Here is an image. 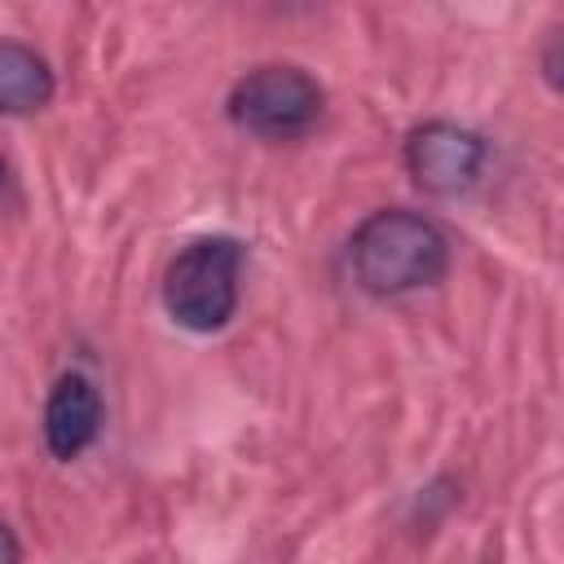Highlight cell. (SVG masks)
<instances>
[{"label": "cell", "mask_w": 564, "mask_h": 564, "mask_svg": "<svg viewBox=\"0 0 564 564\" xmlns=\"http://www.w3.org/2000/svg\"><path fill=\"white\" fill-rule=\"evenodd\" d=\"M101 419H106V405H101L97 383L84 370H66L48 388V401H44V445H48V454L62 458V463L79 458L97 441Z\"/></svg>", "instance_id": "obj_5"}, {"label": "cell", "mask_w": 564, "mask_h": 564, "mask_svg": "<svg viewBox=\"0 0 564 564\" xmlns=\"http://www.w3.org/2000/svg\"><path fill=\"white\" fill-rule=\"evenodd\" d=\"M242 242L229 234H207L185 242L163 273V308L176 326L212 335L238 308Z\"/></svg>", "instance_id": "obj_2"}, {"label": "cell", "mask_w": 564, "mask_h": 564, "mask_svg": "<svg viewBox=\"0 0 564 564\" xmlns=\"http://www.w3.org/2000/svg\"><path fill=\"white\" fill-rule=\"evenodd\" d=\"M4 185H9V172H4V159H0V198H4Z\"/></svg>", "instance_id": "obj_8"}, {"label": "cell", "mask_w": 564, "mask_h": 564, "mask_svg": "<svg viewBox=\"0 0 564 564\" xmlns=\"http://www.w3.org/2000/svg\"><path fill=\"white\" fill-rule=\"evenodd\" d=\"M22 560V542H18V533L0 520V564H18Z\"/></svg>", "instance_id": "obj_7"}, {"label": "cell", "mask_w": 564, "mask_h": 564, "mask_svg": "<svg viewBox=\"0 0 564 564\" xmlns=\"http://www.w3.org/2000/svg\"><path fill=\"white\" fill-rule=\"evenodd\" d=\"M48 62L18 40H0V115H35L53 101Z\"/></svg>", "instance_id": "obj_6"}, {"label": "cell", "mask_w": 564, "mask_h": 564, "mask_svg": "<svg viewBox=\"0 0 564 564\" xmlns=\"http://www.w3.org/2000/svg\"><path fill=\"white\" fill-rule=\"evenodd\" d=\"M485 163H489L485 137L463 128V123L432 119V123H423V128H414L405 137V172L427 194H463V189H471L485 176Z\"/></svg>", "instance_id": "obj_4"}, {"label": "cell", "mask_w": 564, "mask_h": 564, "mask_svg": "<svg viewBox=\"0 0 564 564\" xmlns=\"http://www.w3.org/2000/svg\"><path fill=\"white\" fill-rule=\"evenodd\" d=\"M322 106H326L322 84L304 66H291V62L256 66L229 93V119L269 141L304 137L322 119Z\"/></svg>", "instance_id": "obj_3"}, {"label": "cell", "mask_w": 564, "mask_h": 564, "mask_svg": "<svg viewBox=\"0 0 564 564\" xmlns=\"http://www.w3.org/2000/svg\"><path fill=\"white\" fill-rule=\"evenodd\" d=\"M348 269L361 291L392 300L410 295L423 286H436L449 269V238L441 234L436 220L405 212V207H383L370 212L352 238H348Z\"/></svg>", "instance_id": "obj_1"}]
</instances>
